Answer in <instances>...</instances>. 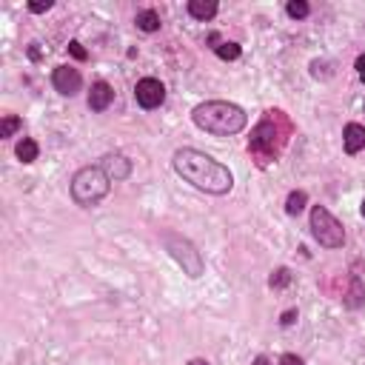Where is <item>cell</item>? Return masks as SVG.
Returning a JSON list of instances; mask_svg holds the SVG:
<instances>
[{
    "label": "cell",
    "mask_w": 365,
    "mask_h": 365,
    "mask_svg": "<svg viewBox=\"0 0 365 365\" xmlns=\"http://www.w3.org/2000/svg\"><path fill=\"white\" fill-rule=\"evenodd\" d=\"M171 165L185 182H191L194 188H200L205 194H228L234 185L228 165H222L220 160H214L197 148H177Z\"/></svg>",
    "instance_id": "obj_1"
},
{
    "label": "cell",
    "mask_w": 365,
    "mask_h": 365,
    "mask_svg": "<svg viewBox=\"0 0 365 365\" xmlns=\"http://www.w3.org/2000/svg\"><path fill=\"white\" fill-rule=\"evenodd\" d=\"M191 120L197 128L214 134V137H228V134H237L245 128L248 117L245 111L237 106V103H228V100H208V103H200L194 111H191Z\"/></svg>",
    "instance_id": "obj_2"
},
{
    "label": "cell",
    "mask_w": 365,
    "mask_h": 365,
    "mask_svg": "<svg viewBox=\"0 0 365 365\" xmlns=\"http://www.w3.org/2000/svg\"><path fill=\"white\" fill-rule=\"evenodd\" d=\"M108 188H111V180L100 165H83L71 177V200L83 208L97 205L108 194Z\"/></svg>",
    "instance_id": "obj_3"
},
{
    "label": "cell",
    "mask_w": 365,
    "mask_h": 365,
    "mask_svg": "<svg viewBox=\"0 0 365 365\" xmlns=\"http://www.w3.org/2000/svg\"><path fill=\"white\" fill-rule=\"evenodd\" d=\"M163 242H165V251L182 268V274H188V277H200L202 274V254L197 251V245L188 237L168 231V234H163Z\"/></svg>",
    "instance_id": "obj_4"
},
{
    "label": "cell",
    "mask_w": 365,
    "mask_h": 365,
    "mask_svg": "<svg viewBox=\"0 0 365 365\" xmlns=\"http://www.w3.org/2000/svg\"><path fill=\"white\" fill-rule=\"evenodd\" d=\"M311 234H314V240H317L319 245H325V248H342V242H345V228H342V222H339L328 208H322V205H314V208H311Z\"/></svg>",
    "instance_id": "obj_5"
},
{
    "label": "cell",
    "mask_w": 365,
    "mask_h": 365,
    "mask_svg": "<svg viewBox=\"0 0 365 365\" xmlns=\"http://www.w3.org/2000/svg\"><path fill=\"white\" fill-rule=\"evenodd\" d=\"M134 97H137V103H140L143 108H157V106H163V100H165V86H163L157 77H143V80H137V86H134Z\"/></svg>",
    "instance_id": "obj_6"
},
{
    "label": "cell",
    "mask_w": 365,
    "mask_h": 365,
    "mask_svg": "<svg viewBox=\"0 0 365 365\" xmlns=\"http://www.w3.org/2000/svg\"><path fill=\"white\" fill-rule=\"evenodd\" d=\"M51 86H54L60 94H66V97H74V94L80 91V86H83V77H80V71L71 68V66H57V68L51 71Z\"/></svg>",
    "instance_id": "obj_7"
},
{
    "label": "cell",
    "mask_w": 365,
    "mask_h": 365,
    "mask_svg": "<svg viewBox=\"0 0 365 365\" xmlns=\"http://www.w3.org/2000/svg\"><path fill=\"white\" fill-rule=\"evenodd\" d=\"M100 168L108 174L111 182H117V180H125L131 174V160H125L123 154H106L100 160Z\"/></svg>",
    "instance_id": "obj_8"
},
{
    "label": "cell",
    "mask_w": 365,
    "mask_h": 365,
    "mask_svg": "<svg viewBox=\"0 0 365 365\" xmlns=\"http://www.w3.org/2000/svg\"><path fill=\"white\" fill-rule=\"evenodd\" d=\"M111 100H114V88L108 83L100 80V83L91 86V91H88V108L91 111H106L111 106Z\"/></svg>",
    "instance_id": "obj_9"
},
{
    "label": "cell",
    "mask_w": 365,
    "mask_h": 365,
    "mask_svg": "<svg viewBox=\"0 0 365 365\" xmlns=\"http://www.w3.org/2000/svg\"><path fill=\"white\" fill-rule=\"evenodd\" d=\"M342 143H345V151H348V154L362 151V148H365V125L348 123L345 131H342Z\"/></svg>",
    "instance_id": "obj_10"
},
{
    "label": "cell",
    "mask_w": 365,
    "mask_h": 365,
    "mask_svg": "<svg viewBox=\"0 0 365 365\" xmlns=\"http://www.w3.org/2000/svg\"><path fill=\"white\" fill-rule=\"evenodd\" d=\"M188 14L194 17V20H211L214 14H217V3L214 0H188Z\"/></svg>",
    "instance_id": "obj_11"
},
{
    "label": "cell",
    "mask_w": 365,
    "mask_h": 365,
    "mask_svg": "<svg viewBox=\"0 0 365 365\" xmlns=\"http://www.w3.org/2000/svg\"><path fill=\"white\" fill-rule=\"evenodd\" d=\"M134 23H137V29H140V31H145V34H151V31H157V29L163 26V23H160V14H157L154 9H145V11H140Z\"/></svg>",
    "instance_id": "obj_12"
},
{
    "label": "cell",
    "mask_w": 365,
    "mask_h": 365,
    "mask_svg": "<svg viewBox=\"0 0 365 365\" xmlns=\"http://www.w3.org/2000/svg\"><path fill=\"white\" fill-rule=\"evenodd\" d=\"M14 154H17L20 163H34L37 154H40V145H37L31 137H23V140L17 143V151H14Z\"/></svg>",
    "instance_id": "obj_13"
},
{
    "label": "cell",
    "mask_w": 365,
    "mask_h": 365,
    "mask_svg": "<svg viewBox=\"0 0 365 365\" xmlns=\"http://www.w3.org/2000/svg\"><path fill=\"white\" fill-rule=\"evenodd\" d=\"M305 202H308L305 191H291V194H288V200H285V211L294 217V214H299V211L305 208Z\"/></svg>",
    "instance_id": "obj_14"
},
{
    "label": "cell",
    "mask_w": 365,
    "mask_h": 365,
    "mask_svg": "<svg viewBox=\"0 0 365 365\" xmlns=\"http://www.w3.org/2000/svg\"><path fill=\"white\" fill-rule=\"evenodd\" d=\"M345 305L348 308H359L362 305V279L359 277H351V291L345 297Z\"/></svg>",
    "instance_id": "obj_15"
},
{
    "label": "cell",
    "mask_w": 365,
    "mask_h": 365,
    "mask_svg": "<svg viewBox=\"0 0 365 365\" xmlns=\"http://www.w3.org/2000/svg\"><path fill=\"white\" fill-rule=\"evenodd\" d=\"M285 11H288V17H294V20H302V17H308V11H311V6H308L305 0H288V6H285Z\"/></svg>",
    "instance_id": "obj_16"
},
{
    "label": "cell",
    "mask_w": 365,
    "mask_h": 365,
    "mask_svg": "<svg viewBox=\"0 0 365 365\" xmlns=\"http://www.w3.org/2000/svg\"><path fill=\"white\" fill-rule=\"evenodd\" d=\"M214 51H217V57H222V60H237V57H240V46H237V43H220V46H214Z\"/></svg>",
    "instance_id": "obj_17"
},
{
    "label": "cell",
    "mask_w": 365,
    "mask_h": 365,
    "mask_svg": "<svg viewBox=\"0 0 365 365\" xmlns=\"http://www.w3.org/2000/svg\"><path fill=\"white\" fill-rule=\"evenodd\" d=\"M17 128H20V117L6 114V117H3V125H0V137H11Z\"/></svg>",
    "instance_id": "obj_18"
},
{
    "label": "cell",
    "mask_w": 365,
    "mask_h": 365,
    "mask_svg": "<svg viewBox=\"0 0 365 365\" xmlns=\"http://www.w3.org/2000/svg\"><path fill=\"white\" fill-rule=\"evenodd\" d=\"M268 282H271V288H282V285H288V282H291V271H288V268H277V271L271 274V279H268Z\"/></svg>",
    "instance_id": "obj_19"
},
{
    "label": "cell",
    "mask_w": 365,
    "mask_h": 365,
    "mask_svg": "<svg viewBox=\"0 0 365 365\" xmlns=\"http://www.w3.org/2000/svg\"><path fill=\"white\" fill-rule=\"evenodd\" d=\"M51 9V0H40V3H29V11L40 14V11H48Z\"/></svg>",
    "instance_id": "obj_20"
},
{
    "label": "cell",
    "mask_w": 365,
    "mask_h": 365,
    "mask_svg": "<svg viewBox=\"0 0 365 365\" xmlns=\"http://www.w3.org/2000/svg\"><path fill=\"white\" fill-rule=\"evenodd\" d=\"M68 51H71V54H74L77 60H86V48H83V46L77 43V40H71V43H68Z\"/></svg>",
    "instance_id": "obj_21"
},
{
    "label": "cell",
    "mask_w": 365,
    "mask_h": 365,
    "mask_svg": "<svg viewBox=\"0 0 365 365\" xmlns=\"http://www.w3.org/2000/svg\"><path fill=\"white\" fill-rule=\"evenodd\" d=\"M279 365H302V359L297 354H282L279 356Z\"/></svg>",
    "instance_id": "obj_22"
},
{
    "label": "cell",
    "mask_w": 365,
    "mask_h": 365,
    "mask_svg": "<svg viewBox=\"0 0 365 365\" xmlns=\"http://www.w3.org/2000/svg\"><path fill=\"white\" fill-rule=\"evenodd\" d=\"M356 74L365 80V54H359V57H356Z\"/></svg>",
    "instance_id": "obj_23"
},
{
    "label": "cell",
    "mask_w": 365,
    "mask_h": 365,
    "mask_svg": "<svg viewBox=\"0 0 365 365\" xmlns=\"http://www.w3.org/2000/svg\"><path fill=\"white\" fill-rule=\"evenodd\" d=\"M294 319H297V311H285V314H282V325H291Z\"/></svg>",
    "instance_id": "obj_24"
},
{
    "label": "cell",
    "mask_w": 365,
    "mask_h": 365,
    "mask_svg": "<svg viewBox=\"0 0 365 365\" xmlns=\"http://www.w3.org/2000/svg\"><path fill=\"white\" fill-rule=\"evenodd\" d=\"M254 365H271V362H268V356H262V354H259V356L254 359Z\"/></svg>",
    "instance_id": "obj_25"
},
{
    "label": "cell",
    "mask_w": 365,
    "mask_h": 365,
    "mask_svg": "<svg viewBox=\"0 0 365 365\" xmlns=\"http://www.w3.org/2000/svg\"><path fill=\"white\" fill-rule=\"evenodd\" d=\"M191 365H208V362H202V359H191Z\"/></svg>",
    "instance_id": "obj_26"
},
{
    "label": "cell",
    "mask_w": 365,
    "mask_h": 365,
    "mask_svg": "<svg viewBox=\"0 0 365 365\" xmlns=\"http://www.w3.org/2000/svg\"><path fill=\"white\" fill-rule=\"evenodd\" d=\"M362 217H365V200H362Z\"/></svg>",
    "instance_id": "obj_27"
}]
</instances>
